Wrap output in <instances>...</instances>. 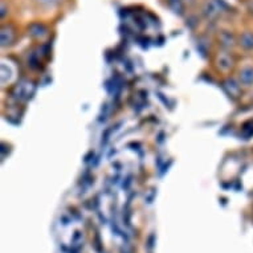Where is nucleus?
Wrapping results in <instances>:
<instances>
[{
	"instance_id": "11",
	"label": "nucleus",
	"mask_w": 253,
	"mask_h": 253,
	"mask_svg": "<svg viewBox=\"0 0 253 253\" xmlns=\"http://www.w3.org/2000/svg\"><path fill=\"white\" fill-rule=\"evenodd\" d=\"M40 1H42V3H45V4H53L57 0H40Z\"/></svg>"
},
{
	"instance_id": "8",
	"label": "nucleus",
	"mask_w": 253,
	"mask_h": 253,
	"mask_svg": "<svg viewBox=\"0 0 253 253\" xmlns=\"http://www.w3.org/2000/svg\"><path fill=\"white\" fill-rule=\"evenodd\" d=\"M220 42L225 48H231V46L235 45V39H233V36L229 32H223V34L220 35Z\"/></svg>"
},
{
	"instance_id": "9",
	"label": "nucleus",
	"mask_w": 253,
	"mask_h": 253,
	"mask_svg": "<svg viewBox=\"0 0 253 253\" xmlns=\"http://www.w3.org/2000/svg\"><path fill=\"white\" fill-rule=\"evenodd\" d=\"M169 4L172 9H174V12L176 13H182L183 11V1L182 0H169Z\"/></svg>"
},
{
	"instance_id": "10",
	"label": "nucleus",
	"mask_w": 253,
	"mask_h": 253,
	"mask_svg": "<svg viewBox=\"0 0 253 253\" xmlns=\"http://www.w3.org/2000/svg\"><path fill=\"white\" fill-rule=\"evenodd\" d=\"M243 133L245 134V137H253V121H249L243 126Z\"/></svg>"
},
{
	"instance_id": "4",
	"label": "nucleus",
	"mask_w": 253,
	"mask_h": 253,
	"mask_svg": "<svg viewBox=\"0 0 253 253\" xmlns=\"http://www.w3.org/2000/svg\"><path fill=\"white\" fill-rule=\"evenodd\" d=\"M239 81L244 86H252L253 85V67H245L239 72Z\"/></svg>"
},
{
	"instance_id": "5",
	"label": "nucleus",
	"mask_w": 253,
	"mask_h": 253,
	"mask_svg": "<svg viewBox=\"0 0 253 253\" xmlns=\"http://www.w3.org/2000/svg\"><path fill=\"white\" fill-rule=\"evenodd\" d=\"M216 64H217V68H219L220 71L227 72L232 68L233 60L228 53H220L217 58H216Z\"/></svg>"
},
{
	"instance_id": "1",
	"label": "nucleus",
	"mask_w": 253,
	"mask_h": 253,
	"mask_svg": "<svg viewBox=\"0 0 253 253\" xmlns=\"http://www.w3.org/2000/svg\"><path fill=\"white\" fill-rule=\"evenodd\" d=\"M223 89L232 100H237L241 96V87L237 81L233 79H227L223 83Z\"/></svg>"
},
{
	"instance_id": "7",
	"label": "nucleus",
	"mask_w": 253,
	"mask_h": 253,
	"mask_svg": "<svg viewBox=\"0 0 253 253\" xmlns=\"http://www.w3.org/2000/svg\"><path fill=\"white\" fill-rule=\"evenodd\" d=\"M29 35L35 39H42L46 35V28L42 24H32L29 27Z\"/></svg>"
},
{
	"instance_id": "2",
	"label": "nucleus",
	"mask_w": 253,
	"mask_h": 253,
	"mask_svg": "<svg viewBox=\"0 0 253 253\" xmlns=\"http://www.w3.org/2000/svg\"><path fill=\"white\" fill-rule=\"evenodd\" d=\"M220 12H221V8H220L219 3L215 0H208L204 5V13L208 19H215L219 16Z\"/></svg>"
},
{
	"instance_id": "6",
	"label": "nucleus",
	"mask_w": 253,
	"mask_h": 253,
	"mask_svg": "<svg viewBox=\"0 0 253 253\" xmlns=\"http://www.w3.org/2000/svg\"><path fill=\"white\" fill-rule=\"evenodd\" d=\"M239 44H240L244 49L252 50L253 49V32H244L239 39Z\"/></svg>"
},
{
	"instance_id": "3",
	"label": "nucleus",
	"mask_w": 253,
	"mask_h": 253,
	"mask_svg": "<svg viewBox=\"0 0 253 253\" xmlns=\"http://www.w3.org/2000/svg\"><path fill=\"white\" fill-rule=\"evenodd\" d=\"M1 46H8L15 42V29L9 25H5L1 28Z\"/></svg>"
}]
</instances>
